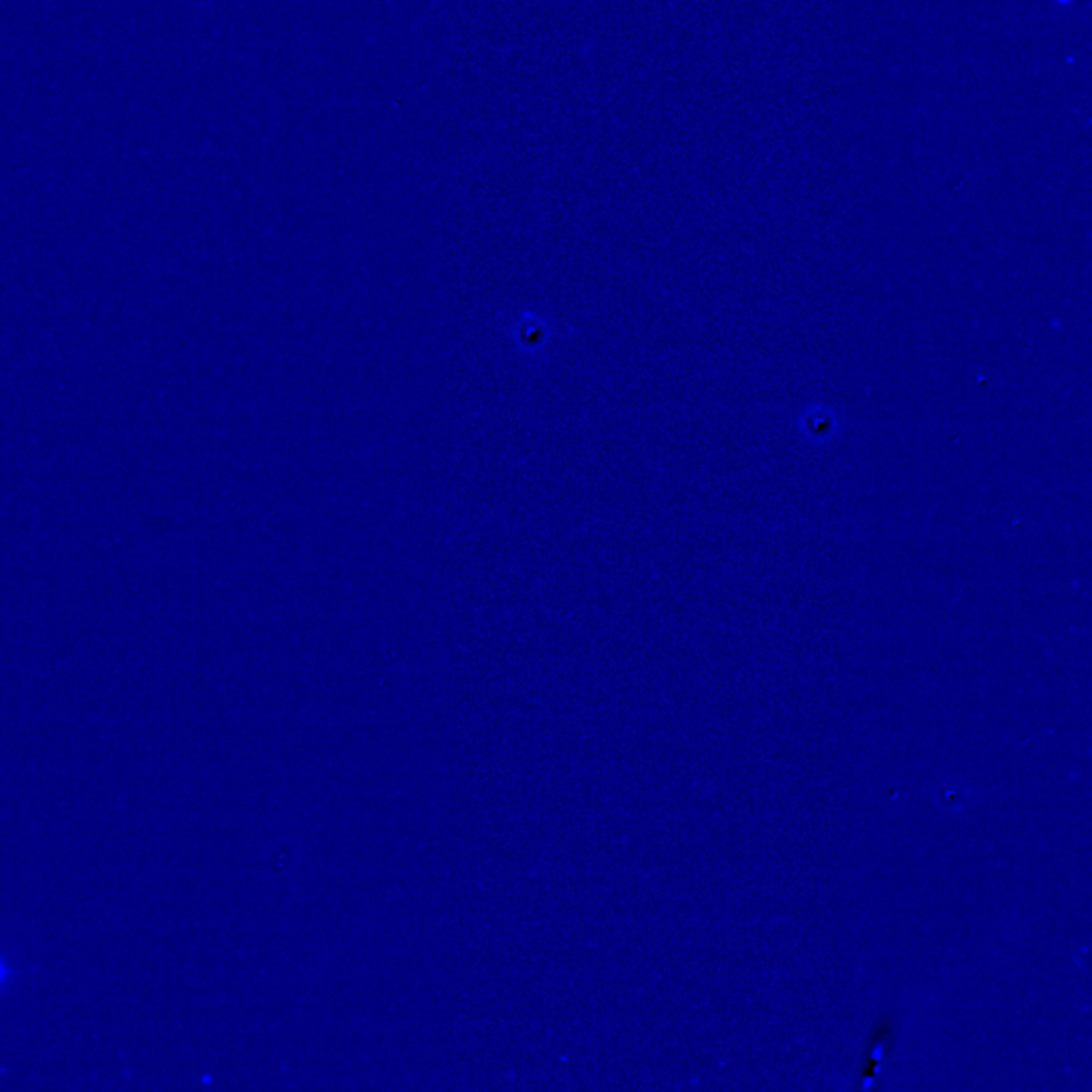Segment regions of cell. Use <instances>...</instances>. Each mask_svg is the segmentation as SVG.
Segmentation results:
<instances>
[{
  "label": "cell",
  "mask_w": 1092,
  "mask_h": 1092,
  "mask_svg": "<svg viewBox=\"0 0 1092 1092\" xmlns=\"http://www.w3.org/2000/svg\"><path fill=\"white\" fill-rule=\"evenodd\" d=\"M513 336L519 352L538 354L551 340V327L542 316H521L513 329Z\"/></svg>",
  "instance_id": "cell-1"
},
{
  "label": "cell",
  "mask_w": 1092,
  "mask_h": 1092,
  "mask_svg": "<svg viewBox=\"0 0 1092 1092\" xmlns=\"http://www.w3.org/2000/svg\"><path fill=\"white\" fill-rule=\"evenodd\" d=\"M7 975H9V968H7V964H4V961L0 959V988H2L4 979H7Z\"/></svg>",
  "instance_id": "cell-2"
}]
</instances>
